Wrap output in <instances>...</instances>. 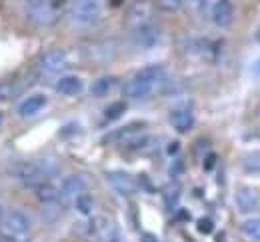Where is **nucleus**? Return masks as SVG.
<instances>
[{
    "label": "nucleus",
    "instance_id": "nucleus-1",
    "mask_svg": "<svg viewBox=\"0 0 260 242\" xmlns=\"http://www.w3.org/2000/svg\"><path fill=\"white\" fill-rule=\"evenodd\" d=\"M166 82V70L160 64H152V66H146L140 72H136L124 86V96L126 98H134V100H140V98H148L150 94H154L160 86Z\"/></svg>",
    "mask_w": 260,
    "mask_h": 242
},
{
    "label": "nucleus",
    "instance_id": "nucleus-2",
    "mask_svg": "<svg viewBox=\"0 0 260 242\" xmlns=\"http://www.w3.org/2000/svg\"><path fill=\"white\" fill-rule=\"evenodd\" d=\"M30 228H32L30 216L24 210H18V208L8 210L4 220H2V224H0L2 238L8 242H22L28 236Z\"/></svg>",
    "mask_w": 260,
    "mask_h": 242
},
{
    "label": "nucleus",
    "instance_id": "nucleus-3",
    "mask_svg": "<svg viewBox=\"0 0 260 242\" xmlns=\"http://www.w3.org/2000/svg\"><path fill=\"white\" fill-rule=\"evenodd\" d=\"M102 14V0H72L70 16L76 26L88 28L94 26Z\"/></svg>",
    "mask_w": 260,
    "mask_h": 242
},
{
    "label": "nucleus",
    "instance_id": "nucleus-4",
    "mask_svg": "<svg viewBox=\"0 0 260 242\" xmlns=\"http://www.w3.org/2000/svg\"><path fill=\"white\" fill-rule=\"evenodd\" d=\"M26 18L36 26H50L56 20L52 0H26Z\"/></svg>",
    "mask_w": 260,
    "mask_h": 242
},
{
    "label": "nucleus",
    "instance_id": "nucleus-5",
    "mask_svg": "<svg viewBox=\"0 0 260 242\" xmlns=\"http://www.w3.org/2000/svg\"><path fill=\"white\" fill-rule=\"evenodd\" d=\"M66 66H68V58H66L64 50H48L42 58H40V66H38V72L46 78L50 76H56L60 72H64Z\"/></svg>",
    "mask_w": 260,
    "mask_h": 242
},
{
    "label": "nucleus",
    "instance_id": "nucleus-6",
    "mask_svg": "<svg viewBox=\"0 0 260 242\" xmlns=\"http://www.w3.org/2000/svg\"><path fill=\"white\" fill-rule=\"evenodd\" d=\"M142 130H144V124H142V122L128 124V126H124V128H120V130H114L112 134L104 136L102 142H114V144H120V146H128V148H132L138 140L144 136Z\"/></svg>",
    "mask_w": 260,
    "mask_h": 242
},
{
    "label": "nucleus",
    "instance_id": "nucleus-7",
    "mask_svg": "<svg viewBox=\"0 0 260 242\" xmlns=\"http://www.w3.org/2000/svg\"><path fill=\"white\" fill-rule=\"evenodd\" d=\"M158 40H160V28L154 22L132 28V42H134V46H138L142 50H148V48L156 46Z\"/></svg>",
    "mask_w": 260,
    "mask_h": 242
},
{
    "label": "nucleus",
    "instance_id": "nucleus-8",
    "mask_svg": "<svg viewBox=\"0 0 260 242\" xmlns=\"http://www.w3.org/2000/svg\"><path fill=\"white\" fill-rule=\"evenodd\" d=\"M12 174H14V178L22 186H28V188H36L38 184L46 182V178L42 176V172L38 170V166L32 164V162H20V164H16Z\"/></svg>",
    "mask_w": 260,
    "mask_h": 242
},
{
    "label": "nucleus",
    "instance_id": "nucleus-9",
    "mask_svg": "<svg viewBox=\"0 0 260 242\" xmlns=\"http://www.w3.org/2000/svg\"><path fill=\"white\" fill-rule=\"evenodd\" d=\"M88 186H90V178L86 174H72L64 180L60 194L64 198H76V196L84 194L88 190Z\"/></svg>",
    "mask_w": 260,
    "mask_h": 242
},
{
    "label": "nucleus",
    "instance_id": "nucleus-10",
    "mask_svg": "<svg viewBox=\"0 0 260 242\" xmlns=\"http://www.w3.org/2000/svg\"><path fill=\"white\" fill-rule=\"evenodd\" d=\"M106 178H108L110 186L118 194H122V196H130L136 190V180L128 172H124V170H112V172L106 174Z\"/></svg>",
    "mask_w": 260,
    "mask_h": 242
},
{
    "label": "nucleus",
    "instance_id": "nucleus-11",
    "mask_svg": "<svg viewBox=\"0 0 260 242\" xmlns=\"http://www.w3.org/2000/svg\"><path fill=\"white\" fill-rule=\"evenodd\" d=\"M236 204L242 212H254L260 206V192L252 186H242L236 190Z\"/></svg>",
    "mask_w": 260,
    "mask_h": 242
},
{
    "label": "nucleus",
    "instance_id": "nucleus-12",
    "mask_svg": "<svg viewBox=\"0 0 260 242\" xmlns=\"http://www.w3.org/2000/svg\"><path fill=\"white\" fill-rule=\"evenodd\" d=\"M232 18H234V6H232V0H216L214 8H212V20L216 26L220 28H226L232 24Z\"/></svg>",
    "mask_w": 260,
    "mask_h": 242
},
{
    "label": "nucleus",
    "instance_id": "nucleus-13",
    "mask_svg": "<svg viewBox=\"0 0 260 242\" xmlns=\"http://www.w3.org/2000/svg\"><path fill=\"white\" fill-rule=\"evenodd\" d=\"M170 124L178 132H188L194 126V114L188 108H176L170 112Z\"/></svg>",
    "mask_w": 260,
    "mask_h": 242
},
{
    "label": "nucleus",
    "instance_id": "nucleus-14",
    "mask_svg": "<svg viewBox=\"0 0 260 242\" xmlns=\"http://www.w3.org/2000/svg\"><path fill=\"white\" fill-rule=\"evenodd\" d=\"M34 192H36V198L42 202V204H54V202H60V190L54 186V184H50V182H42V184H38L36 188H34Z\"/></svg>",
    "mask_w": 260,
    "mask_h": 242
},
{
    "label": "nucleus",
    "instance_id": "nucleus-15",
    "mask_svg": "<svg viewBox=\"0 0 260 242\" xmlns=\"http://www.w3.org/2000/svg\"><path fill=\"white\" fill-rule=\"evenodd\" d=\"M46 104V96L44 94H34V96H28L26 100H22V104L18 106V114L28 118V116H34L38 114Z\"/></svg>",
    "mask_w": 260,
    "mask_h": 242
},
{
    "label": "nucleus",
    "instance_id": "nucleus-16",
    "mask_svg": "<svg viewBox=\"0 0 260 242\" xmlns=\"http://www.w3.org/2000/svg\"><path fill=\"white\" fill-rule=\"evenodd\" d=\"M56 92L64 94V96H76L82 92V80L78 76H62L58 82H56Z\"/></svg>",
    "mask_w": 260,
    "mask_h": 242
},
{
    "label": "nucleus",
    "instance_id": "nucleus-17",
    "mask_svg": "<svg viewBox=\"0 0 260 242\" xmlns=\"http://www.w3.org/2000/svg\"><path fill=\"white\" fill-rule=\"evenodd\" d=\"M116 84H118V78H116V76H102V78H98V80L92 82L90 92H92V96L102 98V96H106L108 92H112V90L116 88Z\"/></svg>",
    "mask_w": 260,
    "mask_h": 242
},
{
    "label": "nucleus",
    "instance_id": "nucleus-18",
    "mask_svg": "<svg viewBox=\"0 0 260 242\" xmlns=\"http://www.w3.org/2000/svg\"><path fill=\"white\" fill-rule=\"evenodd\" d=\"M128 20H130V24H132V28H136V26H142V24L152 22V14H150V10H148L146 6L136 4V6L130 10Z\"/></svg>",
    "mask_w": 260,
    "mask_h": 242
},
{
    "label": "nucleus",
    "instance_id": "nucleus-19",
    "mask_svg": "<svg viewBox=\"0 0 260 242\" xmlns=\"http://www.w3.org/2000/svg\"><path fill=\"white\" fill-rule=\"evenodd\" d=\"M98 242H122V236H120V230H118V226L110 220V218H106L104 220V224H102V230H100V234H98Z\"/></svg>",
    "mask_w": 260,
    "mask_h": 242
},
{
    "label": "nucleus",
    "instance_id": "nucleus-20",
    "mask_svg": "<svg viewBox=\"0 0 260 242\" xmlns=\"http://www.w3.org/2000/svg\"><path fill=\"white\" fill-rule=\"evenodd\" d=\"M180 184L178 182H170L166 188H164V204L168 208H174L180 200Z\"/></svg>",
    "mask_w": 260,
    "mask_h": 242
},
{
    "label": "nucleus",
    "instance_id": "nucleus-21",
    "mask_svg": "<svg viewBox=\"0 0 260 242\" xmlns=\"http://www.w3.org/2000/svg\"><path fill=\"white\" fill-rule=\"evenodd\" d=\"M74 204H76V210H78L82 216H90L92 210H94V198L84 192V194H80V196L74 198Z\"/></svg>",
    "mask_w": 260,
    "mask_h": 242
},
{
    "label": "nucleus",
    "instance_id": "nucleus-22",
    "mask_svg": "<svg viewBox=\"0 0 260 242\" xmlns=\"http://www.w3.org/2000/svg\"><path fill=\"white\" fill-rule=\"evenodd\" d=\"M242 168L246 174H260V152H248L242 158Z\"/></svg>",
    "mask_w": 260,
    "mask_h": 242
},
{
    "label": "nucleus",
    "instance_id": "nucleus-23",
    "mask_svg": "<svg viewBox=\"0 0 260 242\" xmlns=\"http://www.w3.org/2000/svg\"><path fill=\"white\" fill-rule=\"evenodd\" d=\"M36 166H38V170L42 172V176H44V178L56 176V174L60 172L58 162H56V160H52V158H42V160H38V162H36Z\"/></svg>",
    "mask_w": 260,
    "mask_h": 242
},
{
    "label": "nucleus",
    "instance_id": "nucleus-24",
    "mask_svg": "<svg viewBox=\"0 0 260 242\" xmlns=\"http://www.w3.org/2000/svg\"><path fill=\"white\" fill-rule=\"evenodd\" d=\"M44 210H42V218L46 220V222H56L60 216H62V206H60V202H54V204H42Z\"/></svg>",
    "mask_w": 260,
    "mask_h": 242
},
{
    "label": "nucleus",
    "instance_id": "nucleus-25",
    "mask_svg": "<svg viewBox=\"0 0 260 242\" xmlns=\"http://www.w3.org/2000/svg\"><path fill=\"white\" fill-rule=\"evenodd\" d=\"M242 230L248 238L252 240H260V218H250L242 224Z\"/></svg>",
    "mask_w": 260,
    "mask_h": 242
},
{
    "label": "nucleus",
    "instance_id": "nucleus-26",
    "mask_svg": "<svg viewBox=\"0 0 260 242\" xmlns=\"http://www.w3.org/2000/svg\"><path fill=\"white\" fill-rule=\"evenodd\" d=\"M124 112H126V104L124 102H112V104H108V106H106L104 116H106V120H116V118H120Z\"/></svg>",
    "mask_w": 260,
    "mask_h": 242
},
{
    "label": "nucleus",
    "instance_id": "nucleus-27",
    "mask_svg": "<svg viewBox=\"0 0 260 242\" xmlns=\"http://www.w3.org/2000/svg\"><path fill=\"white\" fill-rule=\"evenodd\" d=\"M18 94V86L12 82H0V102H6Z\"/></svg>",
    "mask_w": 260,
    "mask_h": 242
},
{
    "label": "nucleus",
    "instance_id": "nucleus-28",
    "mask_svg": "<svg viewBox=\"0 0 260 242\" xmlns=\"http://www.w3.org/2000/svg\"><path fill=\"white\" fill-rule=\"evenodd\" d=\"M182 2L184 0H156V8L162 10V12H176L182 8Z\"/></svg>",
    "mask_w": 260,
    "mask_h": 242
},
{
    "label": "nucleus",
    "instance_id": "nucleus-29",
    "mask_svg": "<svg viewBox=\"0 0 260 242\" xmlns=\"http://www.w3.org/2000/svg\"><path fill=\"white\" fill-rule=\"evenodd\" d=\"M196 226H198V232H202V234H210L212 228H214V222H212L210 218H200Z\"/></svg>",
    "mask_w": 260,
    "mask_h": 242
},
{
    "label": "nucleus",
    "instance_id": "nucleus-30",
    "mask_svg": "<svg viewBox=\"0 0 260 242\" xmlns=\"http://www.w3.org/2000/svg\"><path fill=\"white\" fill-rule=\"evenodd\" d=\"M214 164H216V154H214V152H208L206 158H204V170L210 172V170L214 168Z\"/></svg>",
    "mask_w": 260,
    "mask_h": 242
},
{
    "label": "nucleus",
    "instance_id": "nucleus-31",
    "mask_svg": "<svg viewBox=\"0 0 260 242\" xmlns=\"http://www.w3.org/2000/svg\"><path fill=\"white\" fill-rule=\"evenodd\" d=\"M184 172V162L182 160H176V162H172V166H170V176H178V174Z\"/></svg>",
    "mask_w": 260,
    "mask_h": 242
},
{
    "label": "nucleus",
    "instance_id": "nucleus-32",
    "mask_svg": "<svg viewBox=\"0 0 260 242\" xmlns=\"http://www.w3.org/2000/svg\"><path fill=\"white\" fill-rule=\"evenodd\" d=\"M140 182L144 184V188H146V190H150V192L154 190V186H152V184L148 182V178H146V174H140Z\"/></svg>",
    "mask_w": 260,
    "mask_h": 242
},
{
    "label": "nucleus",
    "instance_id": "nucleus-33",
    "mask_svg": "<svg viewBox=\"0 0 260 242\" xmlns=\"http://www.w3.org/2000/svg\"><path fill=\"white\" fill-rule=\"evenodd\" d=\"M178 148H180V144H178V142H170V144H168V154H176V152H178Z\"/></svg>",
    "mask_w": 260,
    "mask_h": 242
},
{
    "label": "nucleus",
    "instance_id": "nucleus-34",
    "mask_svg": "<svg viewBox=\"0 0 260 242\" xmlns=\"http://www.w3.org/2000/svg\"><path fill=\"white\" fill-rule=\"evenodd\" d=\"M142 242H158V238L154 234H150V232H144L142 234Z\"/></svg>",
    "mask_w": 260,
    "mask_h": 242
},
{
    "label": "nucleus",
    "instance_id": "nucleus-35",
    "mask_svg": "<svg viewBox=\"0 0 260 242\" xmlns=\"http://www.w3.org/2000/svg\"><path fill=\"white\" fill-rule=\"evenodd\" d=\"M178 220H190V214H188V210H178V216H176Z\"/></svg>",
    "mask_w": 260,
    "mask_h": 242
},
{
    "label": "nucleus",
    "instance_id": "nucleus-36",
    "mask_svg": "<svg viewBox=\"0 0 260 242\" xmlns=\"http://www.w3.org/2000/svg\"><path fill=\"white\" fill-rule=\"evenodd\" d=\"M4 216H6V212H4V208L0 204V224H2V220H4Z\"/></svg>",
    "mask_w": 260,
    "mask_h": 242
},
{
    "label": "nucleus",
    "instance_id": "nucleus-37",
    "mask_svg": "<svg viewBox=\"0 0 260 242\" xmlns=\"http://www.w3.org/2000/svg\"><path fill=\"white\" fill-rule=\"evenodd\" d=\"M254 72H256V74H258V76H260V60H258V62H256V66H254Z\"/></svg>",
    "mask_w": 260,
    "mask_h": 242
},
{
    "label": "nucleus",
    "instance_id": "nucleus-38",
    "mask_svg": "<svg viewBox=\"0 0 260 242\" xmlns=\"http://www.w3.org/2000/svg\"><path fill=\"white\" fill-rule=\"evenodd\" d=\"M256 42H258V44H260V28H258V30H256Z\"/></svg>",
    "mask_w": 260,
    "mask_h": 242
},
{
    "label": "nucleus",
    "instance_id": "nucleus-39",
    "mask_svg": "<svg viewBox=\"0 0 260 242\" xmlns=\"http://www.w3.org/2000/svg\"><path fill=\"white\" fill-rule=\"evenodd\" d=\"M2 122H4V114L0 112V126H2Z\"/></svg>",
    "mask_w": 260,
    "mask_h": 242
}]
</instances>
